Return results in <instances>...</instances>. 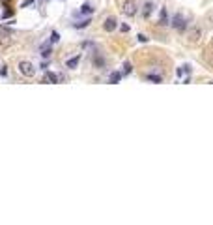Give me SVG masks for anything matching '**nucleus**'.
Listing matches in <instances>:
<instances>
[{"instance_id": "obj_1", "label": "nucleus", "mask_w": 213, "mask_h": 225, "mask_svg": "<svg viewBox=\"0 0 213 225\" xmlns=\"http://www.w3.org/2000/svg\"><path fill=\"white\" fill-rule=\"evenodd\" d=\"M36 70H37V68L32 62H28V60H21L19 62V72L25 75V77H34L36 75Z\"/></svg>"}, {"instance_id": "obj_2", "label": "nucleus", "mask_w": 213, "mask_h": 225, "mask_svg": "<svg viewBox=\"0 0 213 225\" xmlns=\"http://www.w3.org/2000/svg\"><path fill=\"white\" fill-rule=\"evenodd\" d=\"M122 11H124V15H127V17L136 15V2H135V0H125L124 6H122Z\"/></svg>"}, {"instance_id": "obj_3", "label": "nucleus", "mask_w": 213, "mask_h": 225, "mask_svg": "<svg viewBox=\"0 0 213 225\" xmlns=\"http://www.w3.org/2000/svg\"><path fill=\"white\" fill-rule=\"evenodd\" d=\"M172 27H174L176 30L183 32V30L187 28V21H185V17H183V15H179V13H176V15L172 17Z\"/></svg>"}, {"instance_id": "obj_4", "label": "nucleus", "mask_w": 213, "mask_h": 225, "mask_svg": "<svg viewBox=\"0 0 213 225\" xmlns=\"http://www.w3.org/2000/svg\"><path fill=\"white\" fill-rule=\"evenodd\" d=\"M103 28H105L107 32H114V30L118 28V21H116L114 17H108V19L105 21V25H103Z\"/></svg>"}, {"instance_id": "obj_5", "label": "nucleus", "mask_w": 213, "mask_h": 225, "mask_svg": "<svg viewBox=\"0 0 213 225\" xmlns=\"http://www.w3.org/2000/svg\"><path fill=\"white\" fill-rule=\"evenodd\" d=\"M43 83H53V84H56V83H58V75H56V73H51V72H47Z\"/></svg>"}, {"instance_id": "obj_6", "label": "nucleus", "mask_w": 213, "mask_h": 225, "mask_svg": "<svg viewBox=\"0 0 213 225\" xmlns=\"http://www.w3.org/2000/svg\"><path fill=\"white\" fill-rule=\"evenodd\" d=\"M79 62H81V55H77V56H73V58H69V60L65 62V66L73 70V68H77V66H79Z\"/></svg>"}, {"instance_id": "obj_7", "label": "nucleus", "mask_w": 213, "mask_h": 225, "mask_svg": "<svg viewBox=\"0 0 213 225\" xmlns=\"http://www.w3.org/2000/svg\"><path fill=\"white\" fill-rule=\"evenodd\" d=\"M159 25H168V15L164 8H161V13H159Z\"/></svg>"}, {"instance_id": "obj_8", "label": "nucleus", "mask_w": 213, "mask_h": 225, "mask_svg": "<svg viewBox=\"0 0 213 225\" xmlns=\"http://www.w3.org/2000/svg\"><path fill=\"white\" fill-rule=\"evenodd\" d=\"M120 79H122V73L112 72V73H110V77H108V83H110V84H116V83H120Z\"/></svg>"}, {"instance_id": "obj_9", "label": "nucleus", "mask_w": 213, "mask_h": 225, "mask_svg": "<svg viewBox=\"0 0 213 225\" xmlns=\"http://www.w3.org/2000/svg\"><path fill=\"white\" fill-rule=\"evenodd\" d=\"M198 38H200V30H198V28H195L193 34H189V41H193V43H196Z\"/></svg>"}, {"instance_id": "obj_10", "label": "nucleus", "mask_w": 213, "mask_h": 225, "mask_svg": "<svg viewBox=\"0 0 213 225\" xmlns=\"http://www.w3.org/2000/svg\"><path fill=\"white\" fill-rule=\"evenodd\" d=\"M152 11H153V4H152V2H146V4H144V17H150Z\"/></svg>"}, {"instance_id": "obj_11", "label": "nucleus", "mask_w": 213, "mask_h": 225, "mask_svg": "<svg viewBox=\"0 0 213 225\" xmlns=\"http://www.w3.org/2000/svg\"><path fill=\"white\" fill-rule=\"evenodd\" d=\"M90 19H84V21H81V22H75V28H84V27H88L90 25Z\"/></svg>"}, {"instance_id": "obj_12", "label": "nucleus", "mask_w": 213, "mask_h": 225, "mask_svg": "<svg viewBox=\"0 0 213 225\" xmlns=\"http://www.w3.org/2000/svg\"><path fill=\"white\" fill-rule=\"evenodd\" d=\"M146 79H150V81H153V83H161V81H163V77L153 75V73H148V75H146Z\"/></svg>"}, {"instance_id": "obj_13", "label": "nucleus", "mask_w": 213, "mask_h": 225, "mask_svg": "<svg viewBox=\"0 0 213 225\" xmlns=\"http://www.w3.org/2000/svg\"><path fill=\"white\" fill-rule=\"evenodd\" d=\"M93 11V8L90 6V4H84L82 8H81V13H92Z\"/></svg>"}, {"instance_id": "obj_14", "label": "nucleus", "mask_w": 213, "mask_h": 225, "mask_svg": "<svg viewBox=\"0 0 213 225\" xmlns=\"http://www.w3.org/2000/svg\"><path fill=\"white\" fill-rule=\"evenodd\" d=\"M41 56H43V58H49V56H51V47L41 49Z\"/></svg>"}, {"instance_id": "obj_15", "label": "nucleus", "mask_w": 213, "mask_h": 225, "mask_svg": "<svg viewBox=\"0 0 213 225\" xmlns=\"http://www.w3.org/2000/svg\"><path fill=\"white\" fill-rule=\"evenodd\" d=\"M0 75H2V77L8 75V66H2V68H0Z\"/></svg>"}, {"instance_id": "obj_16", "label": "nucleus", "mask_w": 213, "mask_h": 225, "mask_svg": "<svg viewBox=\"0 0 213 225\" xmlns=\"http://www.w3.org/2000/svg\"><path fill=\"white\" fill-rule=\"evenodd\" d=\"M51 39H53V43H56V41L60 39V34H58V32H53V36H51Z\"/></svg>"}, {"instance_id": "obj_17", "label": "nucleus", "mask_w": 213, "mask_h": 225, "mask_svg": "<svg viewBox=\"0 0 213 225\" xmlns=\"http://www.w3.org/2000/svg\"><path fill=\"white\" fill-rule=\"evenodd\" d=\"M138 41H140V43H146V41H148V38H146L144 34H138Z\"/></svg>"}, {"instance_id": "obj_18", "label": "nucleus", "mask_w": 213, "mask_h": 225, "mask_svg": "<svg viewBox=\"0 0 213 225\" xmlns=\"http://www.w3.org/2000/svg\"><path fill=\"white\" fill-rule=\"evenodd\" d=\"M129 72H131V64L127 62V64L124 66V73H129Z\"/></svg>"}, {"instance_id": "obj_19", "label": "nucleus", "mask_w": 213, "mask_h": 225, "mask_svg": "<svg viewBox=\"0 0 213 225\" xmlns=\"http://www.w3.org/2000/svg\"><path fill=\"white\" fill-rule=\"evenodd\" d=\"M34 2H36V0H26V2H22L21 8H26V6H30V4H34Z\"/></svg>"}, {"instance_id": "obj_20", "label": "nucleus", "mask_w": 213, "mask_h": 225, "mask_svg": "<svg viewBox=\"0 0 213 225\" xmlns=\"http://www.w3.org/2000/svg\"><path fill=\"white\" fill-rule=\"evenodd\" d=\"M11 15H13V11H11V10H8V11L4 13V19H6V17H11Z\"/></svg>"}]
</instances>
